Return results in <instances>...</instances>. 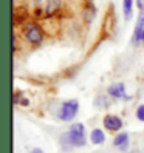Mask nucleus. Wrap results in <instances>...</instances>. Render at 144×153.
<instances>
[{"label":"nucleus","instance_id":"1","mask_svg":"<svg viewBox=\"0 0 144 153\" xmlns=\"http://www.w3.org/2000/svg\"><path fill=\"white\" fill-rule=\"evenodd\" d=\"M60 144L64 149L70 147H82L85 146V136H84V125L82 124H75L71 125L68 133H64L60 138Z\"/></svg>","mask_w":144,"mask_h":153},{"label":"nucleus","instance_id":"2","mask_svg":"<svg viewBox=\"0 0 144 153\" xmlns=\"http://www.w3.org/2000/svg\"><path fill=\"white\" fill-rule=\"evenodd\" d=\"M60 6L59 0H36L34 2V13L39 17H51Z\"/></svg>","mask_w":144,"mask_h":153},{"label":"nucleus","instance_id":"3","mask_svg":"<svg viewBox=\"0 0 144 153\" xmlns=\"http://www.w3.org/2000/svg\"><path fill=\"white\" fill-rule=\"evenodd\" d=\"M78 108H79L78 101L71 99V101H67V102H64V104L60 105V108L57 111V116H59L62 121H71L76 116Z\"/></svg>","mask_w":144,"mask_h":153},{"label":"nucleus","instance_id":"4","mask_svg":"<svg viewBox=\"0 0 144 153\" xmlns=\"http://www.w3.org/2000/svg\"><path fill=\"white\" fill-rule=\"evenodd\" d=\"M23 36L25 39L31 42V43H40L42 37H43V33L36 23H25L23 25Z\"/></svg>","mask_w":144,"mask_h":153},{"label":"nucleus","instance_id":"5","mask_svg":"<svg viewBox=\"0 0 144 153\" xmlns=\"http://www.w3.org/2000/svg\"><path fill=\"white\" fill-rule=\"evenodd\" d=\"M104 125H105V128L107 130H119L122 127V122L121 119L118 118V116H113V114H107L105 118H104Z\"/></svg>","mask_w":144,"mask_h":153},{"label":"nucleus","instance_id":"6","mask_svg":"<svg viewBox=\"0 0 144 153\" xmlns=\"http://www.w3.org/2000/svg\"><path fill=\"white\" fill-rule=\"evenodd\" d=\"M109 94L113 96V97H124L127 99V96H125L124 93V85L122 84H113L109 87Z\"/></svg>","mask_w":144,"mask_h":153},{"label":"nucleus","instance_id":"7","mask_svg":"<svg viewBox=\"0 0 144 153\" xmlns=\"http://www.w3.org/2000/svg\"><path fill=\"white\" fill-rule=\"evenodd\" d=\"M113 144H115L116 147H119V149L125 150V149H127V146H129V136H127V133H121V134H118V136L115 138Z\"/></svg>","mask_w":144,"mask_h":153},{"label":"nucleus","instance_id":"8","mask_svg":"<svg viewBox=\"0 0 144 153\" xmlns=\"http://www.w3.org/2000/svg\"><path fill=\"white\" fill-rule=\"evenodd\" d=\"M143 31H144V14H143V16L140 14L138 22H137V28H135V36H133V40H135V42L141 39Z\"/></svg>","mask_w":144,"mask_h":153},{"label":"nucleus","instance_id":"9","mask_svg":"<svg viewBox=\"0 0 144 153\" xmlns=\"http://www.w3.org/2000/svg\"><path fill=\"white\" fill-rule=\"evenodd\" d=\"M105 141V134L99 130V128H96L92 131V142L93 144H102Z\"/></svg>","mask_w":144,"mask_h":153},{"label":"nucleus","instance_id":"10","mask_svg":"<svg viewBox=\"0 0 144 153\" xmlns=\"http://www.w3.org/2000/svg\"><path fill=\"white\" fill-rule=\"evenodd\" d=\"M26 17V11L23 8H16L14 10V23H20Z\"/></svg>","mask_w":144,"mask_h":153},{"label":"nucleus","instance_id":"11","mask_svg":"<svg viewBox=\"0 0 144 153\" xmlns=\"http://www.w3.org/2000/svg\"><path fill=\"white\" fill-rule=\"evenodd\" d=\"M122 10H124V17H125V19H129V17L132 16V0H124Z\"/></svg>","mask_w":144,"mask_h":153},{"label":"nucleus","instance_id":"12","mask_svg":"<svg viewBox=\"0 0 144 153\" xmlns=\"http://www.w3.org/2000/svg\"><path fill=\"white\" fill-rule=\"evenodd\" d=\"M137 118L140 121H144V105H140L138 110H137Z\"/></svg>","mask_w":144,"mask_h":153},{"label":"nucleus","instance_id":"13","mask_svg":"<svg viewBox=\"0 0 144 153\" xmlns=\"http://www.w3.org/2000/svg\"><path fill=\"white\" fill-rule=\"evenodd\" d=\"M137 5L141 11H144V0H137Z\"/></svg>","mask_w":144,"mask_h":153},{"label":"nucleus","instance_id":"14","mask_svg":"<svg viewBox=\"0 0 144 153\" xmlns=\"http://www.w3.org/2000/svg\"><path fill=\"white\" fill-rule=\"evenodd\" d=\"M31 153H43V152H42L40 149H33V150H31Z\"/></svg>","mask_w":144,"mask_h":153},{"label":"nucleus","instance_id":"15","mask_svg":"<svg viewBox=\"0 0 144 153\" xmlns=\"http://www.w3.org/2000/svg\"><path fill=\"white\" fill-rule=\"evenodd\" d=\"M141 40L144 42V31H143V34H141Z\"/></svg>","mask_w":144,"mask_h":153}]
</instances>
